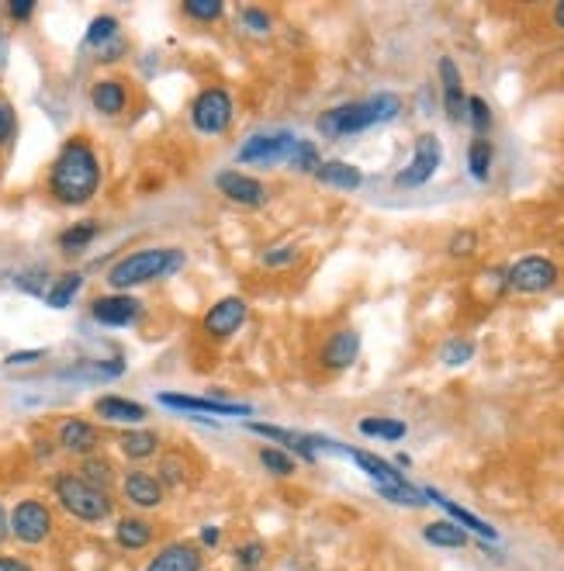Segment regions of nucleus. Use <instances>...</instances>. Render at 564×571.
Returning <instances> with one entry per match:
<instances>
[{
	"mask_svg": "<svg viewBox=\"0 0 564 571\" xmlns=\"http://www.w3.org/2000/svg\"><path fill=\"white\" fill-rule=\"evenodd\" d=\"M101 187V160H97V149L90 146V139L84 135H73L63 142L59 156L52 160L49 170V194L59 205L80 208Z\"/></svg>",
	"mask_w": 564,
	"mask_h": 571,
	"instance_id": "1",
	"label": "nucleus"
},
{
	"mask_svg": "<svg viewBox=\"0 0 564 571\" xmlns=\"http://www.w3.org/2000/svg\"><path fill=\"white\" fill-rule=\"evenodd\" d=\"M398 111H402V101L398 94H374L367 101H350V104H340V108H329L322 111L319 118V132L326 139H347V135H357L371 125H385V122H395Z\"/></svg>",
	"mask_w": 564,
	"mask_h": 571,
	"instance_id": "2",
	"label": "nucleus"
},
{
	"mask_svg": "<svg viewBox=\"0 0 564 571\" xmlns=\"http://www.w3.org/2000/svg\"><path fill=\"white\" fill-rule=\"evenodd\" d=\"M187 264L184 250H174V246H153V250H135L129 257H122L115 267L108 270V284L115 291H132L142 288L149 281H163V277L177 274L180 267Z\"/></svg>",
	"mask_w": 564,
	"mask_h": 571,
	"instance_id": "3",
	"label": "nucleus"
},
{
	"mask_svg": "<svg viewBox=\"0 0 564 571\" xmlns=\"http://www.w3.org/2000/svg\"><path fill=\"white\" fill-rule=\"evenodd\" d=\"M52 495H56L59 506H63L66 513L80 523H101V520H108L111 509H115V499H111L104 488L84 482L77 471H63V475H56V482H52Z\"/></svg>",
	"mask_w": 564,
	"mask_h": 571,
	"instance_id": "4",
	"label": "nucleus"
},
{
	"mask_svg": "<svg viewBox=\"0 0 564 571\" xmlns=\"http://www.w3.org/2000/svg\"><path fill=\"white\" fill-rule=\"evenodd\" d=\"M7 530L18 544L25 547H39L52 537L56 530V520H52V509L45 506L42 499H21L18 506L11 509V520H7Z\"/></svg>",
	"mask_w": 564,
	"mask_h": 571,
	"instance_id": "5",
	"label": "nucleus"
},
{
	"mask_svg": "<svg viewBox=\"0 0 564 571\" xmlns=\"http://www.w3.org/2000/svg\"><path fill=\"white\" fill-rule=\"evenodd\" d=\"M232 118H236V104L225 87H205L191 104V125L201 135H222L229 132Z\"/></svg>",
	"mask_w": 564,
	"mask_h": 571,
	"instance_id": "6",
	"label": "nucleus"
},
{
	"mask_svg": "<svg viewBox=\"0 0 564 571\" xmlns=\"http://www.w3.org/2000/svg\"><path fill=\"white\" fill-rule=\"evenodd\" d=\"M561 267L551 257H523L506 270V288L516 295H544V291L558 288Z\"/></svg>",
	"mask_w": 564,
	"mask_h": 571,
	"instance_id": "7",
	"label": "nucleus"
},
{
	"mask_svg": "<svg viewBox=\"0 0 564 571\" xmlns=\"http://www.w3.org/2000/svg\"><path fill=\"white\" fill-rule=\"evenodd\" d=\"M298 135L291 132H257L239 146L236 163H250V167H274V163H284L295 149Z\"/></svg>",
	"mask_w": 564,
	"mask_h": 571,
	"instance_id": "8",
	"label": "nucleus"
},
{
	"mask_svg": "<svg viewBox=\"0 0 564 571\" xmlns=\"http://www.w3.org/2000/svg\"><path fill=\"white\" fill-rule=\"evenodd\" d=\"M440 163H443V146H440V139H436L433 132L419 135L416 146H412L409 167H405L402 174L395 177V184H398V187H423V184H430V180L436 177V170H440Z\"/></svg>",
	"mask_w": 564,
	"mask_h": 571,
	"instance_id": "9",
	"label": "nucleus"
},
{
	"mask_svg": "<svg viewBox=\"0 0 564 571\" xmlns=\"http://www.w3.org/2000/svg\"><path fill=\"white\" fill-rule=\"evenodd\" d=\"M246 319H250V305H246V298L229 295L205 312V319H201V333H205L208 340H229V336H236L239 329L246 326Z\"/></svg>",
	"mask_w": 564,
	"mask_h": 571,
	"instance_id": "10",
	"label": "nucleus"
},
{
	"mask_svg": "<svg viewBox=\"0 0 564 571\" xmlns=\"http://www.w3.org/2000/svg\"><path fill=\"white\" fill-rule=\"evenodd\" d=\"M215 187H218V194H225V198L232 201V205H243V208H260V205H267V198H270V191L257 177L239 174V170H222V174L215 177Z\"/></svg>",
	"mask_w": 564,
	"mask_h": 571,
	"instance_id": "11",
	"label": "nucleus"
},
{
	"mask_svg": "<svg viewBox=\"0 0 564 571\" xmlns=\"http://www.w3.org/2000/svg\"><path fill=\"white\" fill-rule=\"evenodd\" d=\"M201 568H205L201 547L191 544V540H174V544L160 547L142 571H201Z\"/></svg>",
	"mask_w": 564,
	"mask_h": 571,
	"instance_id": "12",
	"label": "nucleus"
},
{
	"mask_svg": "<svg viewBox=\"0 0 564 571\" xmlns=\"http://www.w3.org/2000/svg\"><path fill=\"white\" fill-rule=\"evenodd\" d=\"M90 315H94L101 326H132V322H139V315H142V302L132 295L115 291V295L94 298V302H90Z\"/></svg>",
	"mask_w": 564,
	"mask_h": 571,
	"instance_id": "13",
	"label": "nucleus"
},
{
	"mask_svg": "<svg viewBox=\"0 0 564 571\" xmlns=\"http://www.w3.org/2000/svg\"><path fill=\"white\" fill-rule=\"evenodd\" d=\"M440 70V87H443V108H447L450 122H464L468 118V94H464V77L450 56H440L436 63Z\"/></svg>",
	"mask_w": 564,
	"mask_h": 571,
	"instance_id": "14",
	"label": "nucleus"
},
{
	"mask_svg": "<svg viewBox=\"0 0 564 571\" xmlns=\"http://www.w3.org/2000/svg\"><path fill=\"white\" fill-rule=\"evenodd\" d=\"M56 443H59V450H66V454L90 457L97 450V443H101V433H97V426L87 423V419L70 416V419H63V423H59Z\"/></svg>",
	"mask_w": 564,
	"mask_h": 571,
	"instance_id": "15",
	"label": "nucleus"
},
{
	"mask_svg": "<svg viewBox=\"0 0 564 571\" xmlns=\"http://www.w3.org/2000/svg\"><path fill=\"white\" fill-rule=\"evenodd\" d=\"M122 495L135 509H160L163 499H167V488L160 485L156 475H149V471H129V475L122 478Z\"/></svg>",
	"mask_w": 564,
	"mask_h": 571,
	"instance_id": "16",
	"label": "nucleus"
},
{
	"mask_svg": "<svg viewBox=\"0 0 564 571\" xmlns=\"http://www.w3.org/2000/svg\"><path fill=\"white\" fill-rule=\"evenodd\" d=\"M357 357H360V333L357 329H336L319 353V364L326 371H347Z\"/></svg>",
	"mask_w": 564,
	"mask_h": 571,
	"instance_id": "17",
	"label": "nucleus"
},
{
	"mask_svg": "<svg viewBox=\"0 0 564 571\" xmlns=\"http://www.w3.org/2000/svg\"><path fill=\"white\" fill-rule=\"evenodd\" d=\"M160 402L167 405V409H180V412H208V416H250V405L222 402V398H194V395L167 392V395H160Z\"/></svg>",
	"mask_w": 564,
	"mask_h": 571,
	"instance_id": "18",
	"label": "nucleus"
},
{
	"mask_svg": "<svg viewBox=\"0 0 564 571\" xmlns=\"http://www.w3.org/2000/svg\"><path fill=\"white\" fill-rule=\"evenodd\" d=\"M343 454H347L350 461L357 464V468L364 471L367 478H371L374 488H398V485H405V475H402V471H395V464L385 461V457L371 454V450H350V447H343Z\"/></svg>",
	"mask_w": 564,
	"mask_h": 571,
	"instance_id": "19",
	"label": "nucleus"
},
{
	"mask_svg": "<svg viewBox=\"0 0 564 571\" xmlns=\"http://www.w3.org/2000/svg\"><path fill=\"white\" fill-rule=\"evenodd\" d=\"M90 104H94V111H101V115L118 118L125 108H129V87H125V80H118V77L97 80V84L90 87Z\"/></svg>",
	"mask_w": 564,
	"mask_h": 571,
	"instance_id": "20",
	"label": "nucleus"
},
{
	"mask_svg": "<svg viewBox=\"0 0 564 571\" xmlns=\"http://www.w3.org/2000/svg\"><path fill=\"white\" fill-rule=\"evenodd\" d=\"M94 412L104 419V423H122V426L146 423V405L129 402V398H122V395H101L94 402Z\"/></svg>",
	"mask_w": 564,
	"mask_h": 571,
	"instance_id": "21",
	"label": "nucleus"
},
{
	"mask_svg": "<svg viewBox=\"0 0 564 571\" xmlns=\"http://www.w3.org/2000/svg\"><path fill=\"white\" fill-rule=\"evenodd\" d=\"M426 499H433L436 506H440L443 513H447L450 520H454V523H457V527H461V530H471V533H478L481 540H495V537H499V530H495V527H488L485 520H478L475 513H468V509H464V506H457L454 499H447V495H440V492H436V488H426Z\"/></svg>",
	"mask_w": 564,
	"mask_h": 571,
	"instance_id": "22",
	"label": "nucleus"
},
{
	"mask_svg": "<svg viewBox=\"0 0 564 571\" xmlns=\"http://www.w3.org/2000/svg\"><path fill=\"white\" fill-rule=\"evenodd\" d=\"M156 530L149 520H142V516H122V520L115 523V544L122 547V551H146L149 544H153Z\"/></svg>",
	"mask_w": 564,
	"mask_h": 571,
	"instance_id": "23",
	"label": "nucleus"
},
{
	"mask_svg": "<svg viewBox=\"0 0 564 571\" xmlns=\"http://www.w3.org/2000/svg\"><path fill=\"white\" fill-rule=\"evenodd\" d=\"M315 177L326 187H336V191H357L364 184V174L360 167H353L347 160H322V167L315 170Z\"/></svg>",
	"mask_w": 564,
	"mask_h": 571,
	"instance_id": "24",
	"label": "nucleus"
},
{
	"mask_svg": "<svg viewBox=\"0 0 564 571\" xmlns=\"http://www.w3.org/2000/svg\"><path fill=\"white\" fill-rule=\"evenodd\" d=\"M423 540L443 547V551H461V547H468V530H461L454 520H433L423 527Z\"/></svg>",
	"mask_w": 564,
	"mask_h": 571,
	"instance_id": "25",
	"label": "nucleus"
},
{
	"mask_svg": "<svg viewBox=\"0 0 564 571\" xmlns=\"http://www.w3.org/2000/svg\"><path fill=\"white\" fill-rule=\"evenodd\" d=\"M118 450H122L129 461H149L160 450V437L153 430H125L118 437Z\"/></svg>",
	"mask_w": 564,
	"mask_h": 571,
	"instance_id": "26",
	"label": "nucleus"
},
{
	"mask_svg": "<svg viewBox=\"0 0 564 571\" xmlns=\"http://www.w3.org/2000/svg\"><path fill=\"white\" fill-rule=\"evenodd\" d=\"M357 430L364 433V437H371V440L395 443V440H402L405 433H409V426H405L402 419H391V416H367V419H360V423H357Z\"/></svg>",
	"mask_w": 564,
	"mask_h": 571,
	"instance_id": "27",
	"label": "nucleus"
},
{
	"mask_svg": "<svg viewBox=\"0 0 564 571\" xmlns=\"http://www.w3.org/2000/svg\"><path fill=\"white\" fill-rule=\"evenodd\" d=\"M492 160H495V149L488 139H471L468 146V174L485 184L492 177Z\"/></svg>",
	"mask_w": 564,
	"mask_h": 571,
	"instance_id": "28",
	"label": "nucleus"
},
{
	"mask_svg": "<svg viewBox=\"0 0 564 571\" xmlns=\"http://www.w3.org/2000/svg\"><path fill=\"white\" fill-rule=\"evenodd\" d=\"M284 163H288V170H295V174H315V170L322 167L319 146H315L312 139H298L295 149H291V156Z\"/></svg>",
	"mask_w": 564,
	"mask_h": 571,
	"instance_id": "29",
	"label": "nucleus"
},
{
	"mask_svg": "<svg viewBox=\"0 0 564 571\" xmlns=\"http://www.w3.org/2000/svg\"><path fill=\"white\" fill-rule=\"evenodd\" d=\"M118 39H122V25H118V18H111V14H97V18L90 21V28H87L90 49H104V45H111Z\"/></svg>",
	"mask_w": 564,
	"mask_h": 571,
	"instance_id": "30",
	"label": "nucleus"
},
{
	"mask_svg": "<svg viewBox=\"0 0 564 571\" xmlns=\"http://www.w3.org/2000/svg\"><path fill=\"white\" fill-rule=\"evenodd\" d=\"M84 288V277L77 274V270H70V274H63L56 284H52L49 291H45V305H52V308H66L77 298V291Z\"/></svg>",
	"mask_w": 564,
	"mask_h": 571,
	"instance_id": "31",
	"label": "nucleus"
},
{
	"mask_svg": "<svg viewBox=\"0 0 564 571\" xmlns=\"http://www.w3.org/2000/svg\"><path fill=\"white\" fill-rule=\"evenodd\" d=\"M97 232H101V225L97 222H77V225H70V229L59 236V250L63 253H80V250H87L90 243L97 239Z\"/></svg>",
	"mask_w": 564,
	"mask_h": 571,
	"instance_id": "32",
	"label": "nucleus"
},
{
	"mask_svg": "<svg viewBox=\"0 0 564 571\" xmlns=\"http://www.w3.org/2000/svg\"><path fill=\"white\" fill-rule=\"evenodd\" d=\"M77 475L84 478V482H90V485L104 488V492H108L111 482H115V468H111V461H108V457H97V454L84 457V464H80Z\"/></svg>",
	"mask_w": 564,
	"mask_h": 571,
	"instance_id": "33",
	"label": "nucleus"
},
{
	"mask_svg": "<svg viewBox=\"0 0 564 571\" xmlns=\"http://www.w3.org/2000/svg\"><path fill=\"white\" fill-rule=\"evenodd\" d=\"M260 464H263V471H270L274 478H291L298 471L295 457H291L288 450H281V447H263L260 450Z\"/></svg>",
	"mask_w": 564,
	"mask_h": 571,
	"instance_id": "34",
	"label": "nucleus"
},
{
	"mask_svg": "<svg viewBox=\"0 0 564 571\" xmlns=\"http://www.w3.org/2000/svg\"><path fill=\"white\" fill-rule=\"evenodd\" d=\"M232 561H236V571H257L267 561V544L263 540H246V544L236 547Z\"/></svg>",
	"mask_w": 564,
	"mask_h": 571,
	"instance_id": "35",
	"label": "nucleus"
},
{
	"mask_svg": "<svg viewBox=\"0 0 564 571\" xmlns=\"http://www.w3.org/2000/svg\"><path fill=\"white\" fill-rule=\"evenodd\" d=\"M222 0H187L184 4V14L191 21H201V25H212V21L222 18Z\"/></svg>",
	"mask_w": 564,
	"mask_h": 571,
	"instance_id": "36",
	"label": "nucleus"
},
{
	"mask_svg": "<svg viewBox=\"0 0 564 571\" xmlns=\"http://www.w3.org/2000/svg\"><path fill=\"white\" fill-rule=\"evenodd\" d=\"M475 250H478V232H471V229L454 232V236H450V243H447V253H450L454 260L475 257Z\"/></svg>",
	"mask_w": 564,
	"mask_h": 571,
	"instance_id": "37",
	"label": "nucleus"
},
{
	"mask_svg": "<svg viewBox=\"0 0 564 571\" xmlns=\"http://www.w3.org/2000/svg\"><path fill=\"white\" fill-rule=\"evenodd\" d=\"M468 122L475 125L478 139H485V132L492 129V108L485 97H468Z\"/></svg>",
	"mask_w": 564,
	"mask_h": 571,
	"instance_id": "38",
	"label": "nucleus"
},
{
	"mask_svg": "<svg viewBox=\"0 0 564 571\" xmlns=\"http://www.w3.org/2000/svg\"><path fill=\"white\" fill-rule=\"evenodd\" d=\"M443 364H450V367H461V364H468L471 357H475V343L471 340H450L447 347H443Z\"/></svg>",
	"mask_w": 564,
	"mask_h": 571,
	"instance_id": "39",
	"label": "nucleus"
},
{
	"mask_svg": "<svg viewBox=\"0 0 564 571\" xmlns=\"http://www.w3.org/2000/svg\"><path fill=\"white\" fill-rule=\"evenodd\" d=\"M298 257H302V253H298V246L284 243V246H274V250L263 253V267H291Z\"/></svg>",
	"mask_w": 564,
	"mask_h": 571,
	"instance_id": "40",
	"label": "nucleus"
},
{
	"mask_svg": "<svg viewBox=\"0 0 564 571\" xmlns=\"http://www.w3.org/2000/svg\"><path fill=\"white\" fill-rule=\"evenodd\" d=\"M239 21H243L253 35H267L270 25H274V21H270V14L260 11V7H243V11H239Z\"/></svg>",
	"mask_w": 564,
	"mask_h": 571,
	"instance_id": "41",
	"label": "nucleus"
},
{
	"mask_svg": "<svg viewBox=\"0 0 564 571\" xmlns=\"http://www.w3.org/2000/svg\"><path fill=\"white\" fill-rule=\"evenodd\" d=\"M11 135H14V108H11V101L0 97V146L11 142Z\"/></svg>",
	"mask_w": 564,
	"mask_h": 571,
	"instance_id": "42",
	"label": "nucleus"
},
{
	"mask_svg": "<svg viewBox=\"0 0 564 571\" xmlns=\"http://www.w3.org/2000/svg\"><path fill=\"white\" fill-rule=\"evenodd\" d=\"M45 350H18V353H7V364L11 367H21V364H35V360H42Z\"/></svg>",
	"mask_w": 564,
	"mask_h": 571,
	"instance_id": "43",
	"label": "nucleus"
},
{
	"mask_svg": "<svg viewBox=\"0 0 564 571\" xmlns=\"http://www.w3.org/2000/svg\"><path fill=\"white\" fill-rule=\"evenodd\" d=\"M32 11H35L32 0H14V4L7 7V14H11L14 21H28V18H32Z\"/></svg>",
	"mask_w": 564,
	"mask_h": 571,
	"instance_id": "44",
	"label": "nucleus"
},
{
	"mask_svg": "<svg viewBox=\"0 0 564 571\" xmlns=\"http://www.w3.org/2000/svg\"><path fill=\"white\" fill-rule=\"evenodd\" d=\"M0 571H35V568L21 558H7V554H0Z\"/></svg>",
	"mask_w": 564,
	"mask_h": 571,
	"instance_id": "45",
	"label": "nucleus"
},
{
	"mask_svg": "<svg viewBox=\"0 0 564 571\" xmlns=\"http://www.w3.org/2000/svg\"><path fill=\"white\" fill-rule=\"evenodd\" d=\"M218 540H222V530L208 523V527L201 530V544H205V547H218Z\"/></svg>",
	"mask_w": 564,
	"mask_h": 571,
	"instance_id": "46",
	"label": "nucleus"
},
{
	"mask_svg": "<svg viewBox=\"0 0 564 571\" xmlns=\"http://www.w3.org/2000/svg\"><path fill=\"white\" fill-rule=\"evenodd\" d=\"M554 25H558V32H564V0L554 7Z\"/></svg>",
	"mask_w": 564,
	"mask_h": 571,
	"instance_id": "47",
	"label": "nucleus"
},
{
	"mask_svg": "<svg viewBox=\"0 0 564 571\" xmlns=\"http://www.w3.org/2000/svg\"><path fill=\"white\" fill-rule=\"evenodd\" d=\"M7 533H11L7 530V513H4V506H0V544L7 540Z\"/></svg>",
	"mask_w": 564,
	"mask_h": 571,
	"instance_id": "48",
	"label": "nucleus"
}]
</instances>
